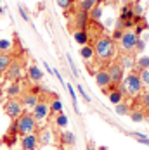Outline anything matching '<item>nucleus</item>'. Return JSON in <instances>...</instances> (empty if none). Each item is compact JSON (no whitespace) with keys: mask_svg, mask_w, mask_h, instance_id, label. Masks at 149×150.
<instances>
[{"mask_svg":"<svg viewBox=\"0 0 149 150\" xmlns=\"http://www.w3.org/2000/svg\"><path fill=\"white\" fill-rule=\"evenodd\" d=\"M92 47H94V57H97L101 62H109L116 54V45L111 40V36H99Z\"/></svg>","mask_w":149,"mask_h":150,"instance_id":"1","label":"nucleus"},{"mask_svg":"<svg viewBox=\"0 0 149 150\" xmlns=\"http://www.w3.org/2000/svg\"><path fill=\"white\" fill-rule=\"evenodd\" d=\"M12 128L16 129L17 135H28V133H35L37 131V121L33 119V116L28 112H23L17 119L14 121Z\"/></svg>","mask_w":149,"mask_h":150,"instance_id":"2","label":"nucleus"},{"mask_svg":"<svg viewBox=\"0 0 149 150\" xmlns=\"http://www.w3.org/2000/svg\"><path fill=\"white\" fill-rule=\"evenodd\" d=\"M121 85L125 86V90H127L128 95H139L142 91V88H144L142 86V81H140V76H139V73H135V71L128 73L127 78H123Z\"/></svg>","mask_w":149,"mask_h":150,"instance_id":"3","label":"nucleus"},{"mask_svg":"<svg viewBox=\"0 0 149 150\" xmlns=\"http://www.w3.org/2000/svg\"><path fill=\"white\" fill-rule=\"evenodd\" d=\"M137 40H139V33L134 30H125L121 40H120V48L127 54L132 55V52H135V45H137Z\"/></svg>","mask_w":149,"mask_h":150,"instance_id":"4","label":"nucleus"},{"mask_svg":"<svg viewBox=\"0 0 149 150\" xmlns=\"http://www.w3.org/2000/svg\"><path fill=\"white\" fill-rule=\"evenodd\" d=\"M4 110H5V114L12 121H16L24 112V109H23V105L19 102V98H7V102L4 104Z\"/></svg>","mask_w":149,"mask_h":150,"instance_id":"5","label":"nucleus"},{"mask_svg":"<svg viewBox=\"0 0 149 150\" xmlns=\"http://www.w3.org/2000/svg\"><path fill=\"white\" fill-rule=\"evenodd\" d=\"M106 71L109 74V79H111V85L113 86H118L120 83L123 81V78H125V69L120 66V62H111Z\"/></svg>","mask_w":149,"mask_h":150,"instance_id":"6","label":"nucleus"},{"mask_svg":"<svg viewBox=\"0 0 149 150\" xmlns=\"http://www.w3.org/2000/svg\"><path fill=\"white\" fill-rule=\"evenodd\" d=\"M49 114H50V107H49L47 102H42V100L31 109V116H33V119L37 121V122L45 121L47 117H49Z\"/></svg>","mask_w":149,"mask_h":150,"instance_id":"7","label":"nucleus"},{"mask_svg":"<svg viewBox=\"0 0 149 150\" xmlns=\"http://www.w3.org/2000/svg\"><path fill=\"white\" fill-rule=\"evenodd\" d=\"M23 74V66H21V62H17V60H12V64L7 67V71H5V78L11 81V83H14V81H19V78Z\"/></svg>","mask_w":149,"mask_h":150,"instance_id":"8","label":"nucleus"},{"mask_svg":"<svg viewBox=\"0 0 149 150\" xmlns=\"http://www.w3.org/2000/svg\"><path fill=\"white\" fill-rule=\"evenodd\" d=\"M21 149L23 150H37L38 149V136L37 133H28L21 136Z\"/></svg>","mask_w":149,"mask_h":150,"instance_id":"9","label":"nucleus"},{"mask_svg":"<svg viewBox=\"0 0 149 150\" xmlns=\"http://www.w3.org/2000/svg\"><path fill=\"white\" fill-rule=\"evenodd\" d=\"M89 12L87 11H78L76 14H74V26H76V30H85L87 31V28H89Z\"/></svg>","mask_w":149,"mask_h":150,"instance_id":"10","label":"nucleus"},{"mask_svg":"<svg viewBox=\"0 0 149 150\" xmlns=\"http://www.w3.org/2000/svg\"><path fill=\"white\" fill-rule=\"evenodd\" d=\"M19 102L23 105V109H33L35 105L40 102V97L38 95H33L31 91H28L24 95H19Z\"/></svg>","mask_w":149,"mask_h":150,"instance_id":"11","label":"nucleus"},{"mask_svg":"<svg viewBox=\"0 0 149 150\" xmlns=\"http://www.w3.org/2000/svg\"><path fill=\"white\" fill-rule=\"evenodd\" d=\"M95 83H97V86L102 88V90H106V88L111 85V79H109V74H107L106 69H99V71L95 73Z\"/></svg>","mask_w":149,"mask_h":150,"instance_id":"12","label":"nucleus"},{"mask_svg":"<svg viewBox=\"0 0 149 150\" xmlns=\"http://www.w3.org/2000/svg\"><path fill=\"white\" fill-rule=\"evenodd\" d=\"M28 79L33 81V83H40L44 79V71L38 66H35V64L28 66Z\"/></svg>","mask_w":149,"mask_h":150,"instance_id":"13","label":"nucleus"},{"mask_svg":"<svg viewBox=\"0 0 149 150\" xmlns=\"http://www.w3.org/2000/svg\"><path fill=\"white\" fill-rule=\"evenodd\" d=\"M12 55L9 54V52H0V76L5 74V71H7V67L12 64Z\"/></svg>","mask_w":149,"mask_h":150,"instance_id":"14","label":"nucleus"},{"mask_svg":"<svg viewBox=\"0 0 149 150\" xmlns=\"http://www.w3.org/2000/svg\"><path fill=\"white\" fill-rule=\"evenodd\" d=\"M73 38H74V42L78 43V45H87L89 43V33L85 30H74L73 31Z\"/></svg>","mask_w":149,"mask_h":150,"instance_id":"15","label":"nucleus"},{"mask_svg":"<svg viewBox=\"0 0 149 150\" xmlns=\"http://www.w3.org/2000/svg\"><path fill=\"white\" fill-rule=\"evenodd\" d=\"M102 12H104V9H102V5H101V4L94 5V7L89 11L90 21H94V23H99V21H101V17H102Z\"/></svg>","mask_w":149,"mask_h":150,"instance_id":"16","label":"nucleus"},{"mask_svg":"<svg viewBox=\"0 0 149 150\" xmlns=\"http://www.w3.org/2000/svg\"><path fill=\"white\" fill-rule=\"evenodd\" d=\"M38 136V145H42V147H45V145H49L50 142H52V131L49 129V128H44L42 131H40V135Z\"/></svg>","mask_w":149,"mask_h":150,"instance_id":"17","label":"nucleus"},{"mask_svg":"<svg viewBox=\"0 0 149 150\" xmlns=\"http://www.w3.org/2000/svg\"><path fill=\"white\" fill-rule=\"evenodd\" d=\"M123 93L118 90V88H113L111 91H107V98H109V102L113 105H118V104H121L123 102Z\"/></svg>","mask_w":149,"mask_h":150,"instance_id":"18","label":"nucleus"},{"mask_svg":"<svg viewBox=\"0 0 149 150\" xmlns=\"http://www.w3.org/2000/svg\"><path fill=\"white\" fill-rule=\"evenodd\" d=\"M19 95H21V85H19V81L11 83V85L7 86V97H9V98H17Z\"/></svg>","mask_w":149,"mask_h":150,"instance_id":"19","label":"nucleus"},{"mask_svg":"<svg viewBox=\"0 0 149 150\" xmlns=\"http://www.w3.org/2000/svg\"><path fill=\"white\" fill-rule=\"evenodd\" d=\"M80 55H82V59L87 60V62L92 60V59H94V47L89 45V43H87V45H83L82 48H80Z\"/></svg>","mask_w":149,"mask_h":150,"instance_id":"20","label":"nucleus"},{"mask_svg":"<svg viewBox=\"0 0 149 150\" xmlns=\"http://www.w3.org/2000/svg\"><path fill=\"white\" fill-rule=\"evenodd\" d=\"M118 62H120V66H121L123 69H125V67H127V69H132V67H135V60L132 59V55H130V54L121 55Z\"/></svg>","mask_w":149,"mask_h":150,"instance_id":"21","label":"nucleus"},{"mask_svg":"<svg viewBox=\"0 0 149 150\" xmlns=\"http://www.w3.org/2000/svg\"><path fill=\"white\" fill-rule=\"evenodd\" d=\"M134 19V12H132V7L130 5H125L120 12V21H130Z\"/></svg>","mask_w":149,"mask_h":150,"instance_id":"22","label":"nucleus"},{"mask_svg":"<svg viewBox=\"0 0 149 150\" xmlns=\"http://www.w3.org/2000/svg\"><path fill=\"white\" fill-rule=\"evenodd\" d=\"M135 67H137L139 71H142V69H149V55H140L139 59L135 60Z\"/></svg>","mask_w":149,"mask_h":150,"instance_id":"23","label":"nucleus"},{"mask_svg":"<svg viewBox=\"0 0 149 150\" xmlns=\"http://www.w3.org/2000/svg\"><path fill=\"white\" fill-rule=\"evenodd\" d=\"M61 142H62L64 145L71 147V145H74V135L71 133V131H64V133L61 135Z\"/></svg>","mask_w":149,"mask_h":150,"instance_id":"24","label":"nucleus"},{"mask_svg":"<svg viewBox=\"0 0 149 150\" xmlns=\"http://www.w3.org/2000/svg\"><path fill=\"white\" fill-rule=\"evenodd\" d=\"M54 122H56V126H57V128H66V126H68V117H66V114H64V112L56 114Z\"/></svg>","mask_w":149,"mask_h":150,"instance_id":"25","label":"nucleus"},{"mask_svg":"<svg viewBox=\"0 0 149 150\" xmlns=\"http://www.w3.org/2000/svg\"><path fill=\"white\" fill-rule=\"evenodd\" d=\"M128 135L134 136L135 140H137V142H140L142 145H148V147H149V138L144 135V133H139V131H128Z\"/></svg>","mask_w":149,"mask_h":150,"instance_id":"26","label":"nucleus"},{"mask_svg":"<svg viewBox=\"0 0 149 150\" xmlns=\"http://www.w3.org/2000/svg\"><path fill=\"white\" fill-rule=\"evenodd\" d=\"M128 116H130V119L134 121V122H142V121H144V112H142L140 109L130 110V112H128Z\"/></svg>","mask_w":149,"mask_h":150,"instance_id":"27","label":"nucleus"},{"mask_svg":"<svg viewBox=\"0 0 149 150\" xmlns=\"http://www.w3.org/2000/svg\"><path fill=\"white\" fill-rule=\"evenodd\" d=\"M49 107H50V112H54V114L62 112V102H61L59 98H54V100L49 104Z\"/></svg>","mask_w":149,"mask_h":150,"instance_id":"28","label":"nucleus"},{"mask_svg":"<svg viewBox=\"0 0 149 150\" xmlns=\"http://www.w3.org/2000/svg\"><path fill=\"white\" fill-rule=\"evenodd\" d=\"M115 112L118 114V116H127L128 112H130V105H127V104H118L116 105V109H115Z\"/></svg>","mask_w":149,"mask_h":150,"instance_id":"29","label":"nucleus"},{"mask_svg":"<svg viewBox=\"0 0 149 150\" xmlns=\"http://www.w3.org/2000/svg\"><path fill=\"white\" fill-rule=\"evenodd\" d=\"M12 48V42L7 38H0V52H9Z\"/></svg>","mask_w":149,"mask_h":150,"instance_id":"30","label":"nucleus"},{"mask_svg":"<svg viewBox=\"0 0 149 150\" xmlns=\"http://www.w3.org/2000/svg\"><path fill=\"white\" fill-rule=\"evenodd\" d=\"M139 76H140L142 86H148L149 88V69H142V71H139Z\"/></svg>","mask_w":149,"mask_h":150,"instance_id":"31","label":"nucleus"},{"mask_svg":"<svg viewBox=\"0 0 149 150\" xmlns=\"http://www.w3.org/2000/svg\"><path fill=\"white\" fill-rule=\"evenodd\" d=\"M132 7V12H134V17H142V14H144V7L137 2V4H134V5H130Z\"/></svg>","mask_w":149,"mask_h":150,"instance_id":"32","label":"nucleus"},{"mask_svg":"<svg viewBox=\"0 0 149 150\" xmlns=\"http://www.w3.org/2000/svg\"><path fill=\"white\" fill-rule=\"evenodd\" d=\"M80 5H82V11H87L89 12L94 5H97V0H82Z\"/></svg>","mask_w":149,"mask_h":150,"instance_id":"33","label":"nucleus"},{"mask_svg":"<svg viewBox=\"0 0 149 150\" xmlns=\"http://www.w3.org/2000/svg\"><path fill=\"white\" fill-rule=\"evenodd\" d=\"M123 33H125V30H121V28H115L113 35H111V40H113V42H120L121 36H123Z\"/></svg>","mask_w":149,"mask_h":150,"instance_id":"34","label":"nucleus"},{"mask_svg":"<svg viewBox=\"0 0 149 150\" xmlns=\"http://www.w3.org/2000/svg\"><path fill=\"white\" fill-rule=\"evenodd\" d=\"M140 105H142L144 109H148V110H149V90L142 93V97H140Z\"/></svg>","mask_w":149,"mask_h":150,"instance_id":"35","label":"nucleus"},{"mask_svg":"<svg viewBox=\"0 0 149 150\" xmlns=\"http://www.w3.org/2000/svg\"><path fill=\"white\" fill-rule=\"evenodd\" d=\"M56 4L59 5L61 9H64V11H66V9H69V7L73 5V0H56Z\"/></svg>","mask_w":149,"mask_h":150,"instance_id":"36","label":"nucleus"},{"mask_svg":"<svg viewBox=\"0 0 149 150\" xmlns=\"http://www.w3.org/2000/svg\"><path fill=\"white\" fill-rule=\"evenodd\" d=\"M76 90H78V93H80V95L83 97V100H85V102L89 104V102H90V97L87 95V91H85V88H83L82 85H78V86H76Z\"/></svg>","mask_w":149,"mask_h":150,"instance_id":"37","label":"nucleus"},{"mask_svg":"<svg viewBox=\"0 0 149 150\" xmlns=\"http://www.w3.org/2000/svg\"><path fill=\"white\" fill-rule=\"evenodd\" d=\"M66 88H68V91H69L71 100H73V104H74V109H76V93H74V88L71 86V83H68V85H66Z\"/></svg>","mask_w":149,"mask_h":150,"instance_id":"38","label":"nucleus"},{"mask_svg":"<svg viewBox=\"0 0 149 150\" xmlns=\"http://www.w3.org/2000/svg\"><path fill=\"white\" fill-rule=\"evenodd\" d=\"M144 48H146V40H142V38H139V40H137V45H135V50H137V52L140 54V52H142Z\"/></svg>","mask_w":149,"mask_h":150,"instance_id":"39","label":"nucleus"},{"mask_svg":"<svg viewBox=\"0 0 149 150\" xmlns=\"http://www.w3.org/2000/svg\"><path fill=\"white\" fill-rule=\"evenodd\" d=\"M19 14H21V17H23V19H24L26 23H30V16H28V12L24 11V7H23V5L19 7Z\"/></svg>","mask_w":149,"mask_h":150,"instance_id":"40","label":"nucleus"},{"mask_svg":"<svg viewBox=\"0 0 149 150\" xmlns=\"http://www.w3.org/2000/svg\"><path fill=\"white\" fill-rule=\"evenodd\" d=\"M68 62H69V66H71V71H73V74L76 76V74H78V69L74 67V62H73V59H71V55H68Z\"/></svg>","mask_w":149,"mask_h":150,"instance_id":"41","label":"nucleus"},{"mask_svg":"<svg viewBox=\"0 0 149 150\" xmlns=\"http://www.w3.org/2000/svg\"><path fill=\"white\" fill-rule=\"evenodd\" d=\"M42 91H44V88H42V86H38V85H35V86L31 88V93H33V95H40Z\"/></svg>","mask_w":149,"mask_h":150,"instance_id":"42","label":"nucleus"},{"mask_svg":"<svg viewBox=\"0 0 149 150\" xmlns=\"http://www.w3.org/2000/svg\"><path fill=\"white\" fill-rule=\"evenodd\" d=\"M95 150H107V147H104V145H102V147H99V149H95Z\"/></svg>","mask_w":149,"mask_h":150,"instance_id":"43","label":"nucleus"},{"mask_svg":"<svg viewBox=\"0 0 149 150\" xmlns=\"http://www.w3.org/2000/svg\"><path fill=\"white\" fill-rule=\"evenodd\" d=\"M87 150H95V149H94V147H92V145H90V147H89V149H87Z\"/></svg>","mask_w":149,"mask_h":150,"instance_id":"44","label":"nucleus"},{"mask_svg":"<svg viewBox=\"0 0 149 150\" xmlns=\"http://www.w3.org/2000/svg\"><path fill=\"white\" fill-rule=\"evenodd\" d=\"M101 2H102V0H97V4H101Z\"/></svg>","mask_w":149,"mask_h":150,"instance_id":"45","label":"nucleus"},{"mask_svg":"<svg viewBox=\"0 0 149 150\" xmlns=\"http://www.w3.org/2000/svg\"><path fill=\"white\" fill-rule=\"evenodd\" d=\"M21 150H23V149H21Z\"/></svg>","mask_w":149,"mask_h":150,"instance_id":"46","label":"nucleus"}]
</instances>
